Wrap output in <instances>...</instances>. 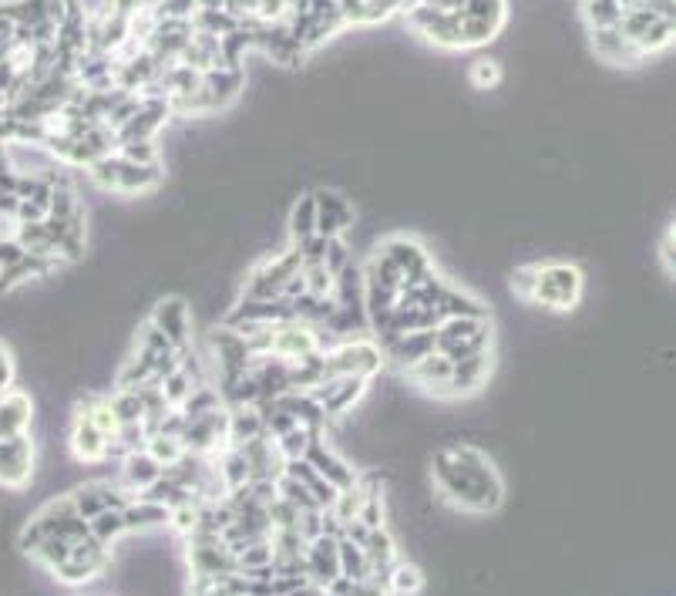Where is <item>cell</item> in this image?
<instances>
[{"mask_svg": "<svg viewBox=\"0 0 676 596\" xmlns=\"http://www.w3.org/2000/svg\"><path fill=\"white\" fill-rule=\"evenodd\" d=\"M431 475L441 499L468 512H495L502 509L505 489L495 465L475 445H451L434 452Z\"/></svg>", "mask_w": 676, "mask_h": 596, "instance_id": "obj_1", "label": "cell"}, {"mask_svg": "<svg viewBox=\"0 0 676 596\" xmlns=\"http://www.w3.org/2000/svg\"><path fill=\"white\" fill-rule=\"evenodd\" d=\"M586 277L576 263H539V280L529 304H539L549 314H569L579 304Z\"/></svg>", "mask_w": 676, "mask_h": 596, "instance_id": "obj_2", "label": "cell"}, {"mask_svg": "<svg viewBox=\"0 0 676 596\" xmlns=\"http://www.w3.org/2000/svg\"><path fill=\"white\" fill-rule=\"evenodd\" d=\"M492 344V324L488 317H448L438 324V351L451 361H465L471 354L488 351Z\"/></svg>", "mask_w": 676, "mask_h": 596, "instance_id": "obj_3", "label": "cell"}, {"mask_svg": "<svg viewBox=\"0 0 676 596\" xmlns=\"http://www.w3.org/2000/svg\"><path fill=\"white\" fill-rule=\"evenodd\" d=\"M387 361L384 347L367 337H347L337 341L327 351V374H360V378L374 381Z\"/></svg>", "mask_w": 676, "mask_h": 596, "instance_id": "obj_4", "label": "cell"}, {"mask_svg": "<svg viewBox=\"0 0 676 596\" xmlns=\"http://www.w3.org/2000/svg\"><path fill=\"white\" fill-rule=\"evenodd\" d=\"M108 566H111V546L88 533V536L74 539L71 556L64 559V566L58 570V580L68 586H81V583H91L95 576H101Z\"/></svg>", "mask_w": 676, "mask_h": 596, "instance_id": "obj_5", "label": "cell"}, {"mask_svg": "<svg viewBox=\"0 0 676 596\" xmlns=\"http://www.w3.org/2000/svg\"><path fill=\"white\" fill-rule=\"evenodd\" d=\"M367 388H370V378H360V374H330L327 381L313 388V398L323 405L327 418H340L364 401Z\"/></svg>", "mask_w": 676, "mask_h": 596, "instance_id": "obj_6", "label": "cell"}, {"mask_svg": "<svg viewBox=\"0 0 676 596\" xmlns=\"http://www.w3.org/2000/svg\"><path fill=\"white\" fill-rule=\"evenodd\" d=\"M34 472V442L27 432L0 438V485L24 489Z\"/></svg>", "mask_w": 676, "mask_h": 596, "instance_id": "obj_7", "label": "cell"}, {"mask_svg": "<svg viewBox=\"0 0 676 596\" xmlns=\"http://www.w3.org/2000/svg\"><path fill=\"white\" fill-rule=\"evenodd\" d=\"M451 374H455V361H451L444 351H431L428 357H421L418 364H411V368L404 371V378L414 384V388L434 394V398L448 401V384H451Z\"/></svg>", "mask_w": 676, "mask_h": 596, "instance_id": "obj_8", "label": "cell"}, {"mask_svg": "<svg viewBox=\"0 0 676 596\" xmlns=\"http://www.w3.org/2000/svg\"><path fill=\"white\" fill-rule=\"evenodd\" d=\"M431 351H438V327L428 330H404V334H394L391 341L384 344V354L394 368L407 371L411 364H418L421 357H428Z\"/></svg>", "mask_w": 676, "mask_h": 596, "instance_id": "obj_9", "label": "cell"}, {"mask_svg": "<svg viewBox=\"0 0 676 596\" xmlns=\"http://www.w3.org/2000/svg\"><path fill=\"white\" fill-rule=\"evenodd\" d=\"M381 250L391 256V260L401 267V273H404V287H411V283H421V280H428L431 273H434V263H431V256H428V250L418 243V240H407V236H394V240H387Z\"/></svg>", "mask_w": 676, "mask_h": 596, "instance_id": "obj_10", "label": "cell"}, {"mask_svg": "<svg viewBox=\"0 0 676 596\" xmlns=\"http://www.w3.org/2000/svg\"><path fill=\"white\" fill-rule=\"evenodd\" d=\"M148 320H152V324L159 327L172 344L189 347V337H192V310H189V300H185V297H162L159 304H155L152 317H148Z\"/></svg>", "mask_w": 676, "mask_h": 596, "instance_id": "obj_11", "label": "cell"}, {"mask_svg": "<svg viewBox=\"0 0 676 596\" xmlns=\"http://www.w3.org/2000/svg\"><path fill=\"white\" fill-rule=\"evenodd\" d=\"M307 573L317 593H327V583L340 576V536L323 533L307 546Z\"/></svg>", "mask_w": 676, "mask_h": 596, "instance_id": "obj_12", "label": "cell"}, {"mask_svg": "<svg viewBox=\"0 0 676 596\" xmlns=\"http://www.w3.org/2000/svg\"><path fill=\"white\" fill-rule=\"evenodd\" d=\"M71 495H74V506H78V512L88 522L95 519L98 512H105L111 506H128V502H132V492H128L125 485H111V482L78 485V489H74Z\"/></svg>", "mask_w": 676, "mask_h": 596, "instance_id": "obj_13", "label": "cell"}, {"mask_svg": "<svg viewBox=\"0 0 676 596\" xmlns=\"http://www.w3.org/2000/svg\"><path fill=\"white\" fill-rule=\"evenodd\" d=\"M317 233L323 236H344L354 226V206L347 203L340 192L333 189H317Z\"/></svg>", "mask_w": 676, "mask_h": 596, "instance_id": "obj_14", "label": "cell"}, {"mask_svg": "<svg viewBox=\"0 0 676 596\" xmlns=\"http://www.w3.org/2000/svg\"><path fill=\"white\" fill-rule=\"evenodd\" d=\"M488 374H492V354L488 351L471 354L465 361H455V374H451V384H448V401L478 394L488 384Z\"/></svg>", "mask_w": 676, "mask_h": 596, "instance_id": "obj_15", "label": "cell"}, {"mask_svg": "<svg viewBox=\"0 0 676 596\" xmlns=\"http://www.w3.org/2000/svg\"><path fill=\"white\" fill-rule=\"evenodd\" d=\"M68 445H71V455L78 458V462H101V458H108L111 438H108L105 432H101V428H98L91 418L74 415V418H71Z\"/></svg>", "mask_w": 676, "mask_h": 596, "instance_id": "obj_16", "label": "cell"}, {"mask_svg": "<svg viewBox=\"0 0 676 596\" xmlns=\"http://www.w3.org/2000/svg\"><path fill=\"white\" fill-rule=\"evenodd\" d=\"M307 462L313 465V469H320L323 475H327V479L337 485L340 492L344 489H350V485H354L360 475H357V469L354 465L347 462L344 455H337L333 452V448L327 445V438H323V432L313 438V445H310V452H307Z\"/></svg>", "mask_w": 676, "mask_h": 596, "instance_id": "obj_17", "label": "cell"}, {"mask_svg": "<svg viewBox=\"0 0 676 596\" xmlns=\"http://www.w3.org/2000/svg\"><path fill=\"white\" fill-rule=\"evenodd\" d=\"M162 475H165V465L148 452V448H135V452H128L122 458V485L132 495L145 492L148 485H155Z\"/></svg>", "mask_w": 676, "mask_h": 596, "instance_id": "obj_18", "label": "cell"}, {"mask_svg": "<svg viewBox=\"0 0 676 596\" xmlns=\"http://www.w3.org/2000/svg\"><path fill=\"white\" fill-rule=\"evenodd\" d=\"M592 48H596V54H603V58L619 61V64H636L643 58V51L626 38L619 24L616 27H592Z\"/></svg>", "mask_w": 676, "mask_h": 596, "instance_id": "obj_19", "label": "cell"}, {"mask_svg": "<svg viewBox=\"0 0 676 596\" xmlns=\"http://www.w3.org/2000/svg\"><path fill=\"white\" fill-rule=\"evenodd\" d=\"M125 519L132 533H145V529H159L172 522V506H165L159 499H145V495H132V502L125 506Z\"/></svg>", "mask_w": 676, "mask_h": 596, "instance_id": "obj_20", "label": "cell"}, {"mask_svg": "<svg viewBox=\"0 0 676 596\" xmlns=\"http://www.w3.org/2000/svg\"><path fill=\"white\" fill-rule=\"evenodd\" d=\"M31 418H34V405H31V398H27V394L7 391L4 398H0V438L27 432Z\"/></svg>", "mask_w": 676, "mask_h": 596, "instance_id": "obj_21", "label": "cell"}, {"mask_svg": "<svg viewBox=\"0 0 676 596\" xmlns=\"http://www.w3.org/2000/svg\"><path fill=\"white\" fill-rule=\"evenodd\" d=\"M438 310V320H448V317H488V307L481 304L478 297H471V293L458 290V287H444L441 300L434 304Z\"/></svg>", "mask_w": 676, "mask_h": 596, "instance_id": "obj_22", "label": "cell"}, {"mask_svg": "<svg viewBox=\"0 0 676 596\" xmlns=\"http://www.w3.org/2000/svg\"><path fill=\"white\" fill-rule=\"evenodd\" d=\"M313 233H317V196L307 192V196L296 199L290 209V240L300 243Z\"/></svg>", "mask_w": 676, "mask_h": 596, "instance_id": "obj_23", "label": "cell"}, {"mask_svg": "<svg viewBox=\"0 0 676 596\" xmlns=\"http://www.w3.org/2000/svg\"><path fill=\"white\" fill-rule=\"evenodd\" d=\"M88 526H91V536H98L101 543H108V546H115L125 533H132V529H128V519H125V506H111L105 512H98Z\"/></svg>", "mask_w": 676, "mask_h": 596, "instance_id": "obj_24", "label": "cell"}, {"mask_svg": "<svg viewBox=\"0 0 676 596\" xmlns=\"http://www.w3.org/2000/svg\"><path fill=\"white\" fill-rule=\"evenodd\" d=\"M340 573L354 576V580H360V583H367L370 573H374L367 549L360 543H354L350 536H340Z\"/></svg>", "mask_w": 676, "mask_h": 596, "instance_id": "obj_25", "label": "cell"}, {"mask_svg": "<svg viewBox=\"0 0 676 596\" xmlns=\"http://www.w3.org/2000/svg\"><path fill=\"white\" fill-rule=\"evenodd\" d=\"M582 14H586L589 27H616L623 21L626 4L623 0H582Z\"/></svg>", "mask_w": 676, "mask_h": 596, "instance_id": "obj_26", "label": "cell"}, {"mask_svg": "<svg viewBox=\"0 0 676 596\" xmlns=\"http://www.w3.org/2000/svg\"><path fill=\"white\" fill-rule=\"evenodd\" d=\"M498 31H502V27H495L492 21H481V17H471L461 11V51L485 48Z\"/></svg>", "mask_w": 676, "mask_h": 596, "instance_id": "obj_27", "label": "cell"}, {"mask_svg": "<svg viewBox=\"0 0 676 596\" xmlns=\"http://www.w3.org/2000/svg\"><path fill=\"white\" fill-rule=\"evenodd\" d=\"M226 401H222V391H216L212 384H202V388H196L189 394V398L182 401V415L185 418H202V415H209V411H216V408H222Z\"/></svg>", "mask_w": 676, "mask_h": 596, "instance_id": "obj_28", "label": "cell"}, {"mask_svg": "<svg viewBox=\"0 0 676 596\" xmlns=\"http://www.w3.org/2000/svg\"><path fill=\"white\" fill-rule=\"evenodd\" d=\"M424 586H428V580H424V573L418 566L397 559L391 570V580H387V593H424Z\"/></svg>", "mask_w": 676, "mask_h": 596, "instance_id": "obj_29", "label": "cell"}, {"mask_svg": "<svg viewBox=\"0 0 676 596\" xmlns=\"http://www.w3.org/2000/svg\"><path fill=\"white\" fill-rule=\"evenodd\" d=\"M111 408H115L122 425H128V421H145V394L132 388H118V394L111 398Z\"/></svg>", "mask_w": 676, "mask_h": 596, "instance_id": "obj_30", "label": "cell"}, {"mask_svg": "<svg viewBox=\"0 0 676 596\" xmlns=\"http://www.w3.org/2000/svg\"><path fill=\"white\" fill-rule=\"evenodd\" d=\"M461 11L471 14V17H481V21H492L495 27H502L505 17H508V4L505 0H465Z\"/></svg>", "mask_w": 676, "mask_h": 596, "instance_id": "obj_31", "label": "cell"}, {"mask_svg": "<svg viewBox=\"0 0 676 596\" xmlns=\"http://www.w3.org/2000/svg\"><path fill=\"white\" fill-rule=\"evenodd\" d=\"M471 81H475V88H498V81H502V64L498 61H488L481 58L475 61V68H471Z\"/></svg>", "mask_w": 676, "mask_h": 596, "instance_id": "obj_32", "label": "cell"}, {"mask_svg": "<svg viewBox=\"0 0 676 596\" xmlns=\"http://www.w3.org/2000/svg\"><path fill=\"white\" fill-rule=\"evenodd\" d=\"M535 280H539V263H529V267H518V270L512 273V290H515V297L532 300Z\"/></svg>", "mask_w": 676, "mask_h": 596, "instance_id": "obj_33", "label": "cell"}, {"mask_svg": "<svg viewBox=\"0 0 676 596\" xmlns=\"http://www.w3.org/2000/svg\"><path fill=\"white\" fill-rule=\"evenodd\" d=\"M357 519H364L370 529H381L384 522H387V516H384V499H381V492H374L370 499L360 506V516Z\"/></svg>", "mask_w": 676, "mask_h": 596, "instance_id": "obj_34", "label": "cell"}, {"mask_svg": "<svg viewBox=\"0 0 676 596\" xmlns=\"http://www.w3.org/2000/svg\"><path fill=\"white\" fill-rule=\"evenodd\" d=\"M24 253L27 250L21 246V240H17V236H7V240H0V270L11 267V263H17Z\"/></svg>", "mask_w": 676, "mask_h": 596, "instance_id": "obj_35", "label": "cell"}, {"mask_svg": "<svg viewBox=\"0 0 676 596\" xmlns=\"http://www.w3.org/2000/svg\"><path fill=\"white\" fill-rule=\"evenodd\" d=\"M660 256H663V267L670 270V273H676V246H670V243H663V250H660Z\"/></svg>", "mask_w": 676, "mask_h": 596, "instance_id": "obj_36", "label": "cell"}, {"mask_svg": "<svg viewBox=\"0 0 676 596\" xmlns=\"http://www.w3.org/2000/svg\"><path fill=\"white\" fill-rule=\"evenodd\" d=\"M663 243H670V246H676V223L670 226V233H666V240Z\"/></svg>", "mask_w": 676, "mask_h": 596, "instance_id": "obj_37", "label": "cell"}]
</instances>
